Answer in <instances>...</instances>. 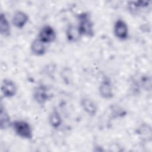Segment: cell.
Instances as JSON below:
<instances>
[{"label":"cell","instance_id":"obj_1","mask_svg":"<svg viewBox=\"0 0 152 152\" xmlns=\"http://www.w3.org/2000/svg\"><path fill=\"white\" fill-rule=\"evenodd\" d=\"M77 27L82 36L92 38L95 36L94 24L91 14L87 11L81 12L76 15Z\"/></svg>","mask_w":152,"mask_h":152},{"label":"cell","instance_id":"obj_2","mask_svg":"<svg viewBox=\"0 0 152 152\" xmlns=\"http://www.w3.org/2000/svg\"><path fill=\"white\" fill-rule=\"evenodd\" d=\"M11 128L16 135L24 140H32L33 138V129L30 124L23 119L12 121Z\"/></svg>","mask_w":152,"mask_h":152},{"label":"cell","instance_id":"obj_3","mask_svg":"<svg viewBox=\"0 0 152 152\" xmlns=\"http://www.w3.org/2000/svg\"><path fill=\"white\" fill-rule=\"evenodd\" d=\"M32 96L37 104L43 106L52 99L53 94L47 85L40 83L34 87Z\"/></svg>","mask_w":152,"mask_h":152},{"label":"cell","instance_id":"obj_4","mask_svg":"<svg viewBox=\"0 0 152 152\" xmlns=\"http://www.w3.org/2000/svg\"><path fill=\"white\" fill-rule=\"evenodd\" d=\"M98 91L100 96L104 99L110 100L113 98L115 93L112 81L109 77L103 76L99 86Z\"/></svg>","mask_w":152,"mask_h":152},{"label":"cell","instance_id":"obj_5","mask_svg":"<svg viewBox=\"0 0 152 152\" xmlns=\"http://www.w3.org/2000/svg\"><path fill=\"white\" fill-rule=\"evenodd\" d=\"M113 32L115 37L121 41H125L129 38V27L125 21L118 18L114 23Z\"/></svg>","mask_w":152,"mask_h":152},{"label":"cell","instance_id":"obj_6","mask_svg":"<svg viewBox=\"0 0 152 152\" xmlns=\"http://www.w3.org/2000/svg\"><path fill=\"white\" fill-rule=\"evenodd\" d=\"M37 38L46 45L50 44L56 40L57 33L53 27L49 24H46L39 30Z\"/></svg>","mask_w":152,"mask_h":152},{"label":"cell","instance_id":"obj_7","mask_svg":"<svg viewBox=\"0 0 152 152\" xmlns=\"http://www.w3.org/2000/svg\"><path fill=\"white\" fill-rule=\"evenodd\" d=\"M80 104L83 110L89 116H95L98 112V105L91 98L87 96H83L80 100Z\"/></svg>","mask_w":152,"mask_h":152},{"label":"cell","instance_id":"obj_8","mask_svg":"<svg viewBox=\"0 0 152 152\" xmlns=\"http://www.w3.org/2000/svg\"><path fill=\"white\" fill-rule=\"evenodd\" d=\"M1 90L4 98L10 99L14 97L17 93L18 87L12 80L4 78L1 82Z\"/></svg>","mask_w":152,"mask_h":152},{"label":"cell","instance_id":"obj_9","mask_svg":"<svg viewBox=\"0 0 152 152\" xmlns=\"http://www.w3.org/2000/svg\"><path fill=\"white\" fill-rule=\"evenodd\" d=\"M30 19L29 15L22 10L15 11L11 18V23L18 29H22L27 24Z\"/></svg>","mask_w":152,"mask_h":152},{"label":"cell","instance_id":"obj_10","mask_svg":"<svg viewBox=\"0 0 152 152\" xmlns=\"http://www.w3.org/2000/svg\"><path fill=\"white\" fill-rule=\"evenodd\" d=\"M65 37L69 43H77L83 37L79 31L77 25L68 24L65 30Z\"/></svg>","mask_w":152,"mask_h":152},{"label":"cell","instance_id":"obj_11","mask_svg":"<svg viewBox=\"0 0 152 152\" xmlns=\"http://www.w3.org/2000/svg\"><path fill=\"white\" fill-rule=\"evenodd\" d=\"M30 49L32 54L36 56H42L47 52L46 44L44 43L38 38L34 39L31 42Z\"/></svg>","mask_w":152,"mask_h":152},{"label":"cell","instance_id":"obj_12","mask_svg":"<svg viewBox=\"0 0 152 152\" xmlns=\"http://www.w3.org/2000/svg\"><path fill=\"white\" fill-rule=\"evenodd\" d=\"M48 122L49 125L53 129L60 128L62 124V117L56 108H53L49 113L48 116Z\"/></svg>","mask_w":152,"mask_h":152},{"label":"cell","instance_id":"obj_13","mask_svg":"<svg viewBox=\"0 0 152 152\" xmlns=\"http://www.w3.org/2000/svg\"><path fill=\"white\" fill-rule=\"evenodd\" d=\"M12 121L11 119V116L2 104L0 107V128L1 130H5L11 128Z\"/></svg>","mask_w":152,"mask_h":152},{"label":"cell","instance_id":"obj_14","mask_svg":"<svg viewBox=\"0 0 152 152\" xmlns=\"http://www.w3.org/2000/svg\"><path fill=\"white\" fill-rule=\"evenodd\" d=\"M0 34L5 37H8L11 34L10 22L3 12H1L0 14Z\"/></svg>","mask_w":152,"mask_h":152},{"label":"cell","instance_id":"obj_15","mask_svg":"<svg viewBox=\"0 0 152 152\" xmlns=\"http://www.w3.org/2000/svg\"><path fill=\"white\" fill-rule=\"evenodd\" d=\"M150 1H129L128 2L127 7L130 12L135 14L138 11L147 8L150 5Z\"/></svg>","mask_w":152,"mask_h":152},{"label":"cell","instance_id":"obj_16","mask_svg":"<svg viewBox=\"0 0 152 152\" xmlns=\"http://www.w3.org/2000/svg\"><path fill=\"white\" fill-rule=\"evenodd\" d=\"M111 115L114 118H121L124 117L127 112L123 108L118 106H113L110 108Z\"/></svg>","mask_w":152,"mask_h":152}]
</instances>
